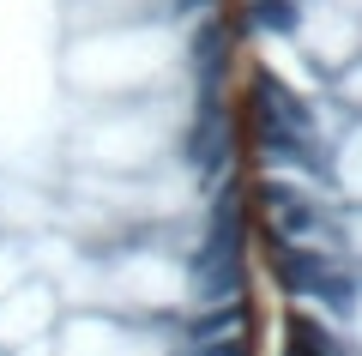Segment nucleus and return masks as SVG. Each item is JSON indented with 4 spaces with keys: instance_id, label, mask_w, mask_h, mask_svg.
<instances>
[{
    "instance_id": "nucleus-1",
    "label": "nucleus",
    "mask_w": 362,
    "mask_h": 356,
    "mask_svg": "<svg viewBox=\"0 0 362 356\" xmlns=\"http://www.w3.org/2000/svg\"><path fill=\"white\" fill-rule=\"evenodd\" d=\"M290 37H296V49L308 54L314 67H326V73H338V67L356 61V18H350V6H338V0H296V13H290Z\"/></svg>"
},
{
    "instance_id": "nucleus-3",
    "label": "nucleus",
    "mask_w": 362,
    "mask_h": 356,
    "mask_svg": "<svg viewBox=\"0 0 362 356\" xmlns=\"http://www.w3.org/2000/svg\"><path fill=\"white\" fill-rule=\"evenodd\" d=\"M350 344H356V350H362V284H356V290H350Z\"/></svg>"
},
{
    "instance_id": "nucleus-2",
    "label": "nucleus",
    "mask_w": 362,
    "mask_h": 356,
    "mask_svg": "<svg viewBox=\"0 0 362 356\" xmlns=\"http://www.w3.org/2000/svg\"><path fill=\"white\" fill-rule=\"evenodd\" d=\"M332 188L344 193L350 205H362V121L332 145Z\"/></svg>"
},
{
    "instance_id": "nucleus-4",
    "label": "nucleus",
    "mask_w": 362,
    "mask_h": 356,
    "mask_svg": "<svg viewBox=\"0 0 362 356\" xmlns=\"http://www.w3.org/2000/svg\"><path fill=\"white\" fill-rule=\"evenodd\" d=\"M338 6H362V0H338Z\"/></svg>"
}]
</instances>
